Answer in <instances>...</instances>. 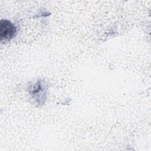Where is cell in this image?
Masks as SVG:
<instances>
[{
    "mask_svg": "<svg viewBox=\"0 0 151 151\" xmlns=\"http://www.w3.org/2000/svg\"><path fill=\"white\" fill-rule=\"evenodd\" d=\"M17 34V28L11 21L2 19L0 22V38L1 41H9L15 37Z\"/></svg>",
    "mask_w": 151,
    "mask_h": 151,
    "instance_id": "1",
    "label": "cell"
}]
</instances>
